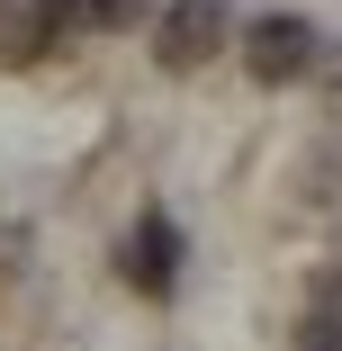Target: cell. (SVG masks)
<instances>
[{"label": "cell", "instance_id": "cell-1", "mask_svg": "<svg viewBox=\"0 0 342 351\" xmlns=\"http://www.w3.org/2000/svg\"><path fill=\"white\" fill-rule=\"evenodd\" d=\"M234 45H243V73H252L261 90H289V82H306V73H315L324 27H315L306 10H261L252 27H234Z\"/></svg>", "mask_w": 342, "mask_h": 351}, {"label": "cell", "instance_id": "cell-6", "mask_svg": "<svg viewBox=\"0 0 342 351\" xmlns=\"http://www.w3.org/2000/svg\"><path fill=\"white\" fill-rule=\"evenodd\" d=\"M45 19H54V36L63 27H90V0H45Z\"/></svg>", "mask_w": 342, "mask_h": 351}, {"label": "cell", "instance_id": "cell-5", "mask_svg": "<svg viewBox=\"0 0 342 351\" xmlns=\"http://www.w3.org/2000/svg\"><path fill=\"white\" fill-rule=\"evenodd\" d=\"M45 45H54L45 0H0V54H10V63H36Z\"/></svg>", "mask_w": 342, "mask_h": 351}, {"label": "cell", "instance_id": "cell-7", "mask_svg": "<svg viewBox=\"0 0 342 351\" xmlns=\"http://www.w3.org/2000/svg\"><path fill=\"white\" fill-rule=\"evenodd\" d=\"M135 10H145V0H90V27H126Z\"/></svg>", "mask_w": 342, "mask_h": 351}, {"label": "cell", "instance_id": "cell-2", "mask_svg": "<svg viewBox=\"0 0 342 351\" xmlns=\"http://www.w3.org/2000/svg\"><path fill=\"white\" fill-rule=\"evenodd\" d=\"M225 45H234V10L225 0H171L154 19V63L162 73H208Z\"/></svg>", "mask_w": 342, "mask_h": 351}, {"label": "cell", "instance_id": "cell-3", "mask_svg": "<svg viewBox=\"0 0 342 351\" xmlns=\"http://www.w3.org/2000/svg\"><path fill=\"white\" fill-rule=\"evenodd\" d=\"M180 252H189L180 226L162 217V207H145V217H135V234H126V261H117V270H126L145 298H171V289H180Z\"/></svg>", "mask_w": 342, "mask_h": 351}, {"label": "cell", "instance_id": "cell-8", "mask_svg": "<svg viewBox=\"0 0 342 351\" xmlns=\"http://www.w3.org/2000/svg\"><path fill=\"white\" fill-rule=\"evenodd\" d=\"M315 73H324V90H333V108H342V54H315Z\"/></svg>", "mask_w": 342, "mask_h": 351}, {"label": "cell", "instance_id": "cell-4", "mask_svg": "<svg viewBox=\"0 0 342 351\" xmlns=\"http://www.w3.org/2000/svg\"><path fill=\"white\" fill-rule=\"evenodd\" d=\"M297 351H342V261H333V270H315L306 315H297Z\"/></svg>", "mask_w": 342, "mask_h": 351}]
</instances>
